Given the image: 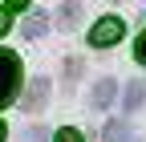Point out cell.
<instances>
[{"instance_id": "3957f363", "label": "cell", "mask_w": 146, "mask_h": 142, "mask_svg": "<svg viewBox=\"0 0 146 142\" xmlns=\"http://www.w3.org/2000/svg\"><path fill=\"white\" fill-rule=\"evenodd\" d=\"M114 98H118V81H114V77H102L94 90H89V106H94V110H106V106H114Z\"/></svg>"}, {"instance_id": "8fae6325", "label": "cell", "mask_w": 146, "mask_h": 142, "mask_svg": "<svg viewBox=\"0 0 146 142\" xmlns=\"http://www.w3.org/2000/svg\"><path fill=\"white\" fill-rule=\"evenodd\" d=\"M134 57H138V61H142V65H146V29H142V37H138V41H134Z\"/></svg>"}, {"instance_id": "7a4b0ae2", "label": "cell", "mask_w": 146, "mask_h": 142, "mask_svg": "<svg viewBox=\"0 0 146 142\" xmlns=\"http://www.w3.org/2000/svg\"><path fill=\"white\" fill-rule=\"evenodd\" d=\"M122 33H126L122 16H102V21L89 29V45H94V49H110V45L122 41Z\"/></svg>"}, {"instance_id": "5b68a950", "label": "cell", "mask_w": 146, "mask_h": 142, "mask_svg": "<svg viewBox=\"0 0 146 142\" xmlns=\"http://www.w3.org/2000/svg\"><path fill=\"white\" fill-rule=\"evenodd\" d=\"M45 33H49V21H45V16H29V21L21 25V37H29V41L45 37Z\"/></svg>"}, {"instance_id": "6da1fadb", "label": "cell", "mask_w": 146, "mask_h": 142, "mask_svg": "<svg viewBox=\"0 0 146 142\" xmlns=\"http://www.w3.org/2000/svg\"><path fill=\"white\" fill-rule=\"evenodd\" d=\"M21 90V57L0 49V106H8Z\"/></svg>"}, {"instance_id": "ba28073f", "label": "cell", "mask_w": 146, "mask_h": 142, "mask_svg": "<svg viewBox=\"0 0 146 142\" xmlns=\"http://www.w3.org/2000/svg\"><path fill=\"white\" fill-rule=\"evenodd\" d=\"M16 8H25V4H0V37L8 33V25H12V12Z\"/></svg>"}, {"instance_id": "4fadbf2b", "label": "cell", "mask_w": 146, "mask_h": 142, "mask_svg": "<svg viewBox=\"0 0 146 142\" xmlns=\"http://www.w3.org/2000/svg\"><path fill=\"white\" fill-rule=\"evenodd\" d=\"M4 134H8V130H4V122H0V142H4Z\"/></svg>"}, {"instance_id": "52a82bcc", "label": "cell", "mask_w": 146, "mask_h": 142, "mask_svg": "<svg viewBox=\"0 0 146 142\" xmlns=\"http://www.w3.org/2000/svg\"><path fill=\"white\" fill-rule=\"evenodd\" d=\"M106 142H134L126 122H106Z\"/></svg>"}, {"instance_id": "277c9868", "label": "cell", "mask_w": 146, "mask_h": 142, "mask_svg": "<svg viewBox=\"0 0 146 142\" xmlns=\"http://www.w3.org/2000/svg\"><path fill=\"white\" fill-rule=\"evenodd\" d=\"M49 90H53V81H49V77H36L29 90L21 94V106H25V110H41V102L49 98Z\"/></svg>"}, {"instance_id": "30bf717a", "label": "cell", "mask_w": 146, "mask_h": 142, "mask_svg": "<svg viewBox=\"0 0 146 142\" xmlns=\"http://www.w3.org/2000/svg\"><path fill=\"white\" fill-rule=\"evenodd\" d=\"M25 142H49V130H41V126H33V130L25 134Z\"/></svg>"}, {"instance_id": "9c48e42d", "label": "cell", "mask_w": 146, "mask_h": 142, "mask_svg": "<svg viewBox=\"0 0 146 142\" xmlns=\"http://www.w3.org/2000/svg\"><path fill=\"white\" fill-rule=\"evenodd\" d=\"M53 142H81V130L65 126V130H57V134H53Z\"/></svg>"}, {"instance_id": "8992f818", "label": "cell", "mask_w": 146, "mask_h": 142, "mask_svg": "<svg viewBox=\"0 0 146 142\" xmlns=\"http://www.w3.org/2000/svg\"><path fill=\"white\" fill-rule=\"evenodd\" d=\"M142 98H146V85H142V81H130V85H126V102H122V106L134 114L138 106H142Z\"/></svg>"}, {"instance_id": "7c38bea8", "label": "cell", "mask_w": 146, "mask_h": 142, "mask_svg": "<svg viewBox=\"0 0 146 142\" xmlns=\"http://www.w3.org/2000/svg\"><path fill=\"white\" fill-rule=\"evenodd\" d=\"M73 21H77V4H65L61 8V25H73Z\"/></svg>"}]
</instances>
